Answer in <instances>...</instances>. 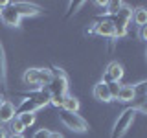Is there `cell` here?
Here are the masks:
<instances>
[{
	"label": "cell",
	"mask_w": 147,
	"mask_h": 138,
	"mask_svg": "<svg viewBox=\"0 0 147 138\" xmlns=\"http://www.w3.org/2000/svg\"><path fill=\"white\" fill-rule=\"evenodd\" d=\"M50 79H52V76L46 68H28L22 74V83L31 89H44V85H48Z\"/></svg>",
	"instance_id": "cell-1"
},
{
	"label": "cell",
	"mask_w": 147,
	"mask_h": 138,
	"mask_svg": "<svg viewBox=\"0 0 147 138\" xmlns=\"http://www.w3.org/2000/svg\"><path fill=\"white\" fill-rule=\"evenodd\" d=\"M59 120L66 129H70L74 133H86L88 131V122H86L83 116H79L77 112H66V110H61L59 112Z\"/></svg>",
	"instance_id": "cell-2"
},
{
	"label": "cell",
	"mask_w": 147,
	"mask_h": 138,
	"mask_svg": "<svg viewBox=\"0 0 147 138\" xmlns=\"http://www.w3.org/2000/svg\"><path fill=\"white\" fill-rule=\"evenodd\" d=\"M134 116H136V109H134V107H127V109L118 116L116 123H114V127H112V135H110V138H121V136L129 131V127L132 125Z\"/></svg>",
	"instance_id": "cell-3"
},
{
	"label": "cell",
	"mask_w": 147,
	"mask_h": 138,
	"mask_svg": "<svg viewBox=\"0 0 147 138\" xmlns=\"http://www.w3.org/2000/svg\"><path fill=\"white\" fill-rule=\"evenodd\" d=\"M50 96H66L68 94V77H52L44 87Z\"/></svg>",
	"instance_id": "cell-4"
},
{
	"label": "cell",
	"mask_w": 147,
	"mask_h": 138,
	"mask_svg": "<svg viewBox=\"0 0 147 138\" xmlns=\"http://www.w3.org/2000/svg\"><path fill=\"white\" fill-rule=\"evenodd\" d=\"M94 33L99 37H107V39H116V31H114L110 18H98L94 22Z\"/></svg>",
	"instance_id": "cell-5"
},
{
	"label": "cell",
	"mask_w": 147,
	"mask_h": 138,
	"mask_svg": "<svg viewBox=\"0 0 147 138\" xmlns=\"http://www.w3.org/2000/svg\"><path fill=\"white\" fill-rule=\"evenodd\" d=\"M121 77H123V64L118 63V61H112V63H109V66H107V70H105L101 81L103 83H112V81L119 83Z\"/></svg>",
	"instance_id": "cell-6"
},
{
	"label": "cell",
	"mask_w": 147,
	"mask_h": 138,
	"mask_svg": "<svg viewBox=\"0 0 147 138\" xmlns=\"http://www.w3.org/2000/svg\"><path fill=\"white\" fill-rule=\"evenodd\" d=\"M9 6H11L15 11L22 17H35L40 13V7L35 6V4H28V2H9Z\"/></svg>",
	"instance_id": "cell-7"
},
{
	"label": "cell",
	"mask_w": 147,
	"mask_h": 138,
	"mask_svg": "<svg viewBox=\"0 0 147 138\" xmlns=\"http://www.w3.org/2000/svg\"><path fill=\"white\" fill-rule=\"evenodd\" d=\"M0 18H2V22H4L6 26H9V28H18V26H20V15H18L15 9L9 6V4L2 9Z\"/></svg>",
	"instance_id": "cell-8"
},
{
	"label": "cell",
	"mask_w": 147,
	"mask_h": 138,
	"mask_svg": "<svg viewBox=\"0 0 147 138\" xmlns=\"http://www.w3.org/2000/svg\"><path fill=\"white\" fill-rule=\"evenodd\" d=\"M15 116H17L15 105H13L11 101L4 99L2 103H0V125H4V123H9Z\"/></svg>",
	"instance_id": "cell-9"
},
{
	"label": "cell",
	"mask_w": 147,
	"mask_h": 138,
	"mask_svg": "<svg viewBox=\"0 0 147 138\" xmlns=\"http://www.w3.org/2000/svg\"><path fill=\"white\" fill-rule=\"evenodd\" d=\"M92 94H94V98L98 99V101H103V103L112 101V98H110V92H109V85H107V83H103V81L96 83Z\"/></svg>",
	"instance_id": "cell-10"
},
{
	"label": "cell",
	"mask_w": 147,
	"mask_h": 138,
	"mask_svg": "<svg viewBox=\"0 0 147 138\" xmlns=\"http://www.w3.org/2000/svg\"><path fill=\"white\" fill-rule=\"evenodd\" d=\"M40 109V105L37 103L35 99H31V98H24L20 101V105L15 109V112H17V116H20V114H28V112H33L35 114V110H39Z\"/></svg>",
	"instance_id": "cell-11"
},
{
	"label": "cell",
	"mask_w": 147,
	"mask_h": 138,
	"mask_svg": "<svg viewBox=\"0 0 147 138\" xmlns=\"http://www.w3.org/2000/svg\"><path fill=\"white\" fill-rule=\"evenodd\" d=\"M118 101H121V103H131V101L136 99V94H134V87L132 85H121V89H119V94H118Z\"/></svg>",
	"instance_id": "cell-12"
},
{
	"label": "cell",
	"mask_w": 147,
	"mask_h": 138,
	"mask_svg": "<svg viewBox=\"0 0 147 138\" xmlns=\"http://www.w3.org/2000/svg\"><path fill=\"white\" fill-rule=\"evenodd\" d=\"M132 22H134L138 28L145 26L147 24V9L145 7H136L134 11H132Z\"/></svg>",
	"instance_id": "cell-13"
},
{
	"label": "cell",
	"mask_w": 147,
	"mask_h": 138,
	"mask_svg": "<svg viewBox=\"0 0 147 138\" xmlns=\"http://www.w3.org/2000/svg\"><path fill=\"white\" fill-rule=\"evenodd\" d=\"M79 99L77 98H74V96H68L66 94V98H64V105H63V110H66V112H77L79 110Z\"/></svg>",
	"instance_id": "cell-14"
},
{
	"label": "cell",
	"mask_w": 147,
	"mask_h": 138,
	"mask_svg": "<svg viewBox=\"0 0 147 138\" xmlns=\"http://www.w3.org/2000/svg\"><path fill=\"white\" fill-rule=\"evenodd\" d=\"M123 2H119V0H114V2H107V6H105V13H107L109 17H114L118 15V11L121 9Z\"/></svg>",
	"instance_id": "cell-15"
},
{
	"label": "cell",
	"mask_w": 147,
	"mask_h": 138,
	"mask_svg": "<svg viewBox=\"0 0 147 138\" xmlns=\"http://www.w3.org/2000/svg\"><path fill=\"white\" fill-rule=\"evenodd\" d=\"M9 131H11V135H24V125L20 123V120H18V116H15L9 122Z\"/></svg>",
	"instance_id": "cell-16"
},
{
	"label": "cell",
	"mask_w": 147,
	"mask_h": 138,
	"mask_svg": "<svg viewBox=\"0 0 147 138\" xmlns=\"http://www.w3.org/2000/svg\"><path fill=\"white\" fill-rule=\"evenodd\" d=\"M18 120H20V123L24 125V129H28V127H31V125L35 123V114H33V112L20 114V116H18Z\"/></svg>",
	"instance_id": "cell-17"
},
{
	"label": "cell",
	"mask_w": 147,
	"mask_h": 138,
	"mask_svg": "<svg viewBox=\"0 0 147 138\" xmlns=\"http://www.w3.org/2000/svg\"><path fill=\"white\" fill-rule=\"evenodd\" d=\"M107 85H109L110 98H112V99H116V98H118V94H119V89H121V83H116V81H112V83H107Z\"/></svg>",
	"instance_id": "cell-18"
},
{
	"label": "cell",
	"mask_w": 147,
	"mask_h": 138,
	"mask_svg": "<svg viewBox=\"0 0 147 138\" xmlns=\"http://www.w3.org/2000/svg\"><path fill=\"white\" fill-rule=\"evenodd\" d=\"M64 98H66V96H50V105H53V107H57V109H63Z\"/></svg>",
	"instance_id": "cell-19"
},
{
	"label": "cell",
	"mask_w": 147,
	"mask_h": 138,
	"mask_svg": "<svg viewBox=\"0 0 147 138\" xmlns=\"http://www.w3.org/2000/svg\"><path fill=\"white\" fill-rule=\"evenodd\" d=\"M50 76H52V77H68L66 72H64L63 68H59V66H52V70H50Z\"/></svg>",
	"instance_id": "cell-20"
},
{
	"label": "cell",
	"mask_w": 147,
	"mask_h": 138,
	"mask_svg": "<svg viewBox=\"0 0 147 138\" xmlns=\"http://www.w3.org/2000/svg\"><path fill=\"white\" fill-rule=\"evenodd\" d=\"M50 133L52 131H48V129H39V131H35L33 133V138H50Z\"/></svg>",
	"instance_id": "cell-21"
},
{
	"label": "cell",
	"mask_w": 147,
	"mask_h": 138,
	"mask_svg": "<svg viewBox=\"0 0 147 138\" xmlns=\"http://www.w3.org/2000/svg\"><path fill=\"white\" fill-rule=\"evenodd\" d=\"M138 37H140V41H145L147 39V26L138 28Z\"/></svg>",
	"instance_id": "cell-22"
},
{
	"label": "cell",
	"mask_w": 147,
	"mask_h": 138,
	"mask_svg": "<svg viewBox=\"0 0 147 138\" xmlns=\"http://www.w3.org/2000/svg\"><path fill=\"white\" fill-rule=\"evenodd\" d=\"M9 136V133H7V129L4 127V125H0V138H7Z\"/></svg>",
	"instance_id": "cell-23"
},
{
	"label": "cell",
	"mask_w": 147,
	"mask_h": 138,
	"mask_svg": "<svg viewBox=\"0 0 147 138\" xmlns=\"http://www.w3.org/2000/svg\"><path fill=\"white\" fill-rule=\"evenodd\" d=\"M50 138H64L61 133H50Z\"/></svg>",
	"instance_id": "cell-24"
},
{
	"label": "cell",
	"mask_w": 147,
	"mask_h": 138,
	"mask_svg": "<svg viewBox=\"0 0 147 138\" xmlns=\"http://www.w3.org/2000/svg\"><path fill=\"white\" fill-rule=\"evenodd\" d=\"M7 4H9V2H0V13H2V9H4V7H6V6H7Z\"/></svg>",
	"instance_id": "cell-25"
},
{
	"label": "cell",
	"mask_w": 147,
	"mask_h": 138,
	"mask_svg": "<svg viewBox=\"0 0 147 138\" xmlns=\"http://www.w3.org/2000/svg\"><path fill=\"white\" fill-rule=\"evenodd\" d=\"M7 138H24V135H9Z\"/></svg>",
	"instance_id": "cell-26"
},
{
	"label": "cell",
	"mask_w": 147,
	"mask_h": 138,
	"mask_svg": "<svg viewBox=\"0 0 147 138\" xmlns=\"http://www.w3.org/2000/svg\"><path fill=\"white\" fill-rule=\"evenodd\" d=\"M2 101H4V98H2V96H0V103H2Z\"/></svg>",
	"instance_id": "cell-27"
}]
</instances>
